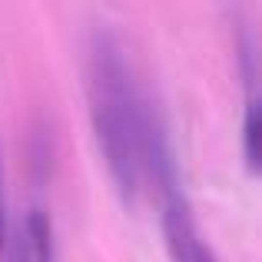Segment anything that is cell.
<instances>
[{
	"mask_svg": "<svg viewBox=\"0 0 262 262\" xmlns=\"http://www.w3.org/2000/svg\"><path fill=\"white\" fill-rule=\"evenodd\" d=\"M10 262H30V252H27V243H24V232H20V236H17V243H13Z\"/></svg>",
	"mask_w": 262,
	"mask_h": 262,
	"instance_id": "obj_6",
	"label": "cell"
},
{
	"mask_svg": "<svg viewBox=\"0 0 262 262\" xmlns=\"http://www.w3.org/2000/svg\"><path fill=\"white\" fill-rule=\"evenodd\" d=\"M146 120L149 110L129 80L126 60L103 40L93 53V129L123 196L140 189Z\"/></svg>",
	"mask_w": 262,
	"mask_h": 262,
	"instance_id": "obj_1",
	"label": "cell"
},
{
	"mask_svg": "<svg viewBox=\"0 0 262 262\" xmlns=\"http://www.w3.org/2000/svg\"><path fill=\"white\" fill-rule=\"evenodd\" d=\"M192 262H216V256H212V252H209V249L203 246V249H199V256L192 259Z\"/></svg>",
	"mask_w": 262,
	"mask_h": 262,
	"instance_id": "obj_7",
	"label": "cell"
},
{
	"mask_svg": "<svg viewBox=\"0 0 262 262\" xmlns=\"http://www.w3.org/2000/svg\"><path fill=\"white\" fill-rule=\"evenodd\" d=\"M24 243L30 252V262H57V243H53V223L43 209H30L24 223Z\"/></svg>",
	"mask_w": 262,
	"mask_h": 262,
	"instance_id": "obj_3",
	"label": "cell"
},
{
	"mask_svg": "<svg viewBox=\"0 0 262 262\" xmlns=\"http://www.w3.org/2000/svg\"><path fill=\"white\" fill-rule=\"evenodd\" d=\"M243 149H246V160L249 166H259V156H262V120H259V103L249 100L246 103V120H243Z\"/></svg>",
	"mask_w": 262,
	"mask_h": 262,
	"instance_id": "obj_4",
	"label": "cell"
},
{
	"mask_svg": "<svg viewBox=\"0 0 262 262\" xmlns=\"http://www.w3.org/2000/svg\"><path fill=\"white\" fill-rule=\"evenodd\" d=\"M163 232H166V246L173 262H192L203 249L199 243L196 223H192V209L179 189L166 192V206H163Z\"/></svg>",
	"mask_w": 262,
	"mask_h": 262,
	"instance_id": "obj_2",
	"label": "cell"
},
{
	"mask_svg": "<svg viewBox=\"0 0 262 262\" xmlns=\"http://www.w3.org/2000/svg\"><path fill=\"white\" fill-rule=\"evenodd\" d=\"M7 246V203H4V173H0V249Z\"/></svg>",
	"mask_w": 262,
	"mask_h": 262,
	"instance_id": "obj_5",
	"label": "cell"
}]
</instances>
